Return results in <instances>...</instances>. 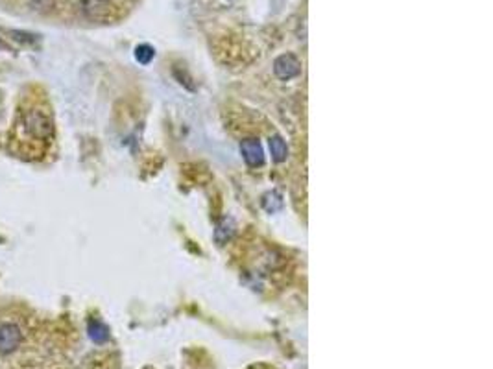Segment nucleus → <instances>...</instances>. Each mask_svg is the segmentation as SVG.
<instances>
[{"mask_svg":"<svg viewBox=\"0 0 493 369\" xmlns=\"http://www.w3.org/2000/svg\"><path fill=\"white\" fill-rule=\"evenodd\" d=\"M26 4L34 10V12L47 13L50 12L56 4V0H26Z\"/></svg>","mask_w":493,"mask_h":369,"instance_id":"obj_9","label":"nucleus"},{"mask_svg":"<svg viewBox=\"0 0 493 369\" xmlns=\"http://www.w3.org/2000/svg\"><path fill=\"white\" fill-rule=\"evenodd\" d=\"M273 72H275V76L279 78V80H292V78L299 76V72H301V63H299V59L296 56H292V54H283L279 58L273 61Z\"/></svg>","mask_w":493,"mask_h":369,"instance_id":"obj_4","label":"nucleus"},{"mask_svg":"<svg viewBox=\"0 0 493 369\" xmlns=\"http://www.w3.org/2000/svg\"><path fill=\"white\" fill-rule=\"evenodd\" d=\"M87 331H89V338L95 342V344H106V342L109 340V328L102 322H96V320L89 322Z\"/></svg>","mask_w":493,"mask_h":369,"instance_id":"obj_7","label":"nucleus"},{"mask_svg":"<svg viewBox=\"0 0 493 369\" xmlns=\"http://www.w3.org/2000/svg\"><path fill=\"white\" fill-rule=\"evenodd\" d=\"M13 131H15L17 152L26 157L30 152V159L37 155V150H43L56 137L52 115L34 100H30V104H23L19 107L17 117L13 122Z\"/></svg>","mask_w":493,"mask_h":369,"instance_id":"obj_1","label":"nucleus"},{"mask_svg":"<svg viewBox=\"0 0 493 369\" xmlns=\"http://www.w3.org/2000/svg\"><path fill=\"white\" fill-rule=\"evenodd\" d=\"M10 34L13 36V41L24 43V45H34L37 41V36L30 34V32H21V30H10Z\"/></svg>","mask_w":493,"mask_h":369,"instance_id":"obj_10","label":"nucleus"},{"mask_svg":"<svg viewBox=\"0 0 493 369\" xmlns=\"http://www.w3.org/2000/svg\"><path fill=\"white\" fill-rule=\"evenodd\" d=\"M80 12L84 13L85 19L104 23L113 17L115 4L111 0H82L80 2Z\"/></svg>","mask_w":493,"mask_h":369,"instance_id":"obj_2","label":"nucleus"},{"mask_svg":"<svg viewBox=\"0 0 493 369\" xmlns=\"http://www.w3.org/2000/svg\"><path fill=\"white\" fill-rule=\"evenodd\" d=\"M240 152L242 157L250 166H262L264 164V152H262L261 142L255 139H246L240 142Z\"/></svg>","mask_w":493,"mask_h":369,"instance_id":"obj_5","label":"nucleus"},{"mask_svg":"<svg viewBox=\"0 0 493 369\" xmlns=\"http://www.w3.org/2000/svg\"><path fill=\"white\" fill-rule=\"evenodd\" d=\"M0 50H6V52H10L12 48H10V45H6V43L0 39Z\"/></svg>","mask_w":493,"mask_h":369,"instance_id":"obj_11","label":"nucleus"},{"mask_svg":"<svg viewBox=\"0 0 493 369\" xmlns=\"http://www.w3.org/2000/svg\"><path fill=\"white\" fill-rule=\"evenodd\" d=\"M270 152H272V159L275 163H283L288 157V148H286V142L281 139L279 135H273L270 139Z\"/></svg>","mask_w":493,"mask_h":369,"instance_id":"obj_6","label":"nucleus"},{"mask_svg":"<svg viewBox=\"0 0 493 369\" xmlns=\"http://www.w3.org/2000/svg\"><path fill=\"white\" fill-rule=\"evenodd\" d=\"M155 56V50L150 45H139V47L135 48V58L139 63H143V65H148L152 59H154Z\"/></svg>","mask_w":493,"mask_h":369,"instance_id":"obj_8","label":"nucleus"},{"mask_svg":"<svg viewBox=\"0 0 493 369\" xmlns=\"http://www.w3.org/2000/svg\"><path fill=\"white\" fill-rule=\"evenodd\" d=\"M23 344V331L17 323H0V355L8 357L21 347Z\"/></svg>","mask_w":493,"mask_h":369,"instance_id":"obj_3","label":"nucleus"}]
</instances>
